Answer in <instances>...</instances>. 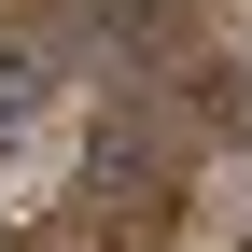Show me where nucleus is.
<instances>
[{"label": "nucleus", "mask_w": 252, "mask_h": 252, "mask_svg": "<svg viewBox=\"0 0 252 252\" xmlns=\"http://www.w3.org/2000/svg\"><path fill=\"white\" fill-rule=\"evenodd\" d=\"M42 84H56V56H42V42H0V126L42 112Z\"/></svg>", "instance_id": "nucleus-1"}]
</instances>
